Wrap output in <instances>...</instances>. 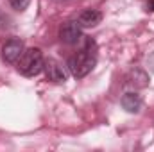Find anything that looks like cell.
<instances>
[{
	"label": "cell",
	"mask_w": 154,
	"mask_h": 152,
	"mask_svg": "<svg viewBox=\"0 0 154 152\" xmlns=\"http://www.w3.org/2000/svg\"><path fill=\"white\" fill-rule=\"evenodd\" d=\"M95 65H97V43H95V39H91V38L84 39L82 48L77 54L70 56L68 63H66L70 74L75 79L86 77L95 68Z\"/></svg>",
	"instance_id": "obj_1"
},
{
	"label": "cell",
	"mask_w": 154,
	"mask_h": 152,
	"mask_svg": "<svg viewBox=\"0 0 154 152\" xmlns=\"http://www.w3.org/2000/svg\"><path fill=\"white\" fill-rule=\"evenodd\" d=\"M45 59L39 48H25L22 57L18 59V72L25 77H36L43 72Z\"/></svg>",
	"instance_id": "obj_2"
},
{
	"label": "cell",
	"mask_w": 154,
	"mask_h": 152,
	"mask_svg": "<svg viewBox=\"0 0 154 152\" xmlns=\"http://www.w3.org/2000/svg\"><path fill=\"white\" fill-rule=\"evenodd\" d=\"M23 50H25L23 39L11 38V39H7V41L4 43V47H2V59H4L5 63H9V65H14V63H18V59L22 57Z\"/></svg>",
	"instance_id": "obj_3"
},
{
	"label": "cell",
	"mask_w": 154,
	"mask_h": 152,
	"mask_svg": "<svg viewBox=\"0 0 154 152\" xmlns=\"http://www.w3.org/2000/svg\"><path fill=\"white\" fill-rule=\"evenodd\" d=\"M82 38V27L77 20H70L61 25L59 29V39L65 45H77Z\"/></svg>",
	"instance_id": "obj_4"
},
{
	"label": "cell",
	"mask_w": 154,
	"mask_h": 152,
	"mask_svg": "<svg viewBox=\"0 0 154 152\" xmlns=\"http://www.w3.org/2000/svg\"><path fill=\"white\" fill-rule=\"evenodd\" d=\"M43 70H45L47 81H50V82H57V84H61V82H66V79H68L66 70H65L56 59H47Z\"/></svg>",
	"instance_id": "obj_5"
},
{
	"label": "cell",
	"mask_w": 154,
	"mask_h": 152,
	"mask_svg": "<svg viewBox=\"0 0 154 152\" xmlns=\"http://www.w3.org/2000/svg\"><path fill=\"white\" fill-rule=\"evenodd\" d=\"M120 104L127 113H138L143 106V99L136 91H125L120 99Z\"/></svg>",
	"instance_id": "obj_6"
},
{
	"label": "cell",
	"mask_w": 154,
	"mask_h": 152,
	"mask_svg": "<svg viewBox=\"0 0 154 152\" xmlns=\"http://www.w3.org/2000/svg\"><path fill=\"white\" fill-rule=\"evenodd\" d=\"M82 29H90V27H97L100 22H102V13L97 11V9H84L81 14H79V20Z\"/></svg>",
	"instance_id": "obj_7"
},
{
	"label": "cell",
	"mask_w": 154,
	"mask_h": 152,
	"mask_svg": "<svg viewBox=\"0 0 154 152\" xmlns=\"http://www.w3.org/2000/svg\"><path fill=\"white\" fill-rule=\"evenodd\" d=\"M127 84H133L134 88H145L149 86V75L142 70H133L127 77Z\"/></svg>",
	"instance_id": "obj_8"
},
{
	"label": "cell",
	"mask_w": 154,
	"mask_h": 152,
	"mask_svg": "<svg viewBox=\"0 0 154 152\" xmlns=\"http://www.w3.org/2000/svg\"><path fill=\"white\" fill-rule=\"evenodd\" d=\"M29 4H31V0H9V5H11L14 11H18V13L25 11V9L29 7Z\"/></svg>",
	"instance_id": "obj_9"
},
{
	"label": "cell",
	"mask_w": 154,
	"mask_h": 152,
	"mask_svg": "<svg viewBox=\"0 0 154 152\" xmlns=\"http://www.w3.org/2000/svg\"><path fill=\"white\" fill-rule=\"evenodd\" d=\"M9 22H11V20H9V16H7V14L0 9V31L9 29V27H11V25H9Z\"/></svg>",
	"instance_id": "obj_10"
},
{
	"label": "cell",
	"mask_w": 154,
	"mask_h": 152,
	"mask_svg": "<svg viewBox=\"0 0 154 152\" xmlns=\"http://www.w3.org/2000/svg\"><path fill=\"white\" fill-rule=\"evenodd\" d=\"M147 11H154V0H149L147 2Z\"/></svg>",
	"instance_id": "obj_11"
},
{
	"label": "cell",
	"mask_w": 154,
	"mask_h": 152,
	"mask_svg": "<svg viewBox=\"0 0 154 152\" xmlns=\"http://www.w3.org/2000/svg\"><path fill=\"white\" fill-rule=\"evenodd\" d=\"M54 2H63V0H54Z\"/></svg>",
	"instance_id": "obj_12"
}]
</instances>
